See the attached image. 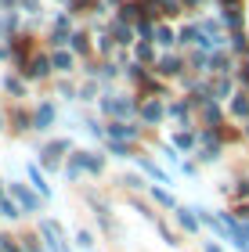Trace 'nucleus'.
<instances>
[{
    "instance_id": "nucleus-13",
    "label": "nucleus",
    "mask_w": 249,
    "mask_h": 252,
    "mask_svg": "<svg viewBox=\"0 0 249 252\" xmlns=\"http://www.w3.org/2000/svg\"><path fill=\"white\" fill-rule=\"evenodd\" d=\"M54 65H58V68H69L72 58H69V54H54Z\"/></svg>"
},
{
    "instance_id": "nucleus-12",
    "label": "nucleus",
    "mask_w": 249,
    "mask_h": 252,
    "mask_svg": "<svg viewBox=\"0 0 249 252\" xmlns=\"http://www.w3.org/2000/svg\"><path fill=\"white\" fill-rule=\"evenodd\" d=\"M76 242H80L83 249H90V245H94V238H90V231H80V234H76Z\"/></svg>"
},
{
    "instance_id": "nucleus-10",
    "label": "nucleus",
    "mask_w": 249,
    "mask_h": 252,
    "mask_svg": "<svg viewBox=\"0 0 249 252\" xmlns=\"http://www.w3.org/2000/svg\"><path fill=\"white\" fill-rule=\"evenodd\" d=\"M213 94H217V97H224V94H231V83H228V79H220V83L213 87Z\"/></svg>"
},
{
    "instance_id": "nucleus-14",
    "label": "nucleus",
    "mask_w": 249,
    "mask_h": 252,
    "mask_svg": "<svg viewBox=\"0 0 249 252\" xmlns=\"http://www.w3.org/2000/svg\"><path fill=\"white\" fill-rule=\"evenodd\" d=\"M0 209H4V216H7V220H15V216H18V213H15V205H11V202H4Z\"/></svg>"
},
{
    "instance_id": "nucleus-4",
    "label": "nucleus",
    "mask_w": 249,
    "mask_h": 252,
    "mask_svg": "<svg viewBox=\"0 0 249 252\" xmlns=\"http://www.w3.org/2000/svg\"><path fill=\"white\" fill-rule=\"evenodd\" d=\"M105 112H116V116H127V112H130V105H127V101H105Z\"/></svg>"
},
{
    "instance_id": "nucleus-1",
    "label": "nucleus",
    "mask_w": 249,
    "mask_h": 252,
    "mask_svg": "<svg viewBox=\"0 0 249 252\" xmlns=\"http://www.w3.org/2000/svg\"><path fill=\"white\" fill-rule=\"evenodd\" d=\"M15 198H18L22 205H26V209H40V198H36V194H29L22 184H15Z\"/></svg>"
},
{
    "instance_id": "nucleus-2",
    "label": "nucleus",
    "mask_w": 249,
    "mask_h": 252,
    "mask_svg": "<svg viewBox=\"0 0 249 252\" xmlns=\"http://www.w3.org/2000/svg\"><path fill=\"white\" fill-rule=\"evenodd\" d=\"M51 119H54V105H40V112H36V130H47Z\"/></svg>"
},
{
    "instance_id": "nucleus-3",
    "label": "nucleus",
    "mask_w": 249,
    "mask_h": 252,
    "mask_svg": "<svg viewBox=\"0 0 249 252\" xmlns=\"http://www.w3.org/2000/svg\"><path fill=\"white\" fill-rule=\"evenodd\" d=\"M177 220H180V227H184V231H199V220L191 216V209H177Z\"/></svg>"
},
{
    "instance_id": "nucleus-11",
    "label": "nucleus",
    "mask_w": 249,
    "mask_h": 252,
    "mask_svg": "<svg viewBox=\"0 0 249 252\" xmlns=\"http://www.w3.org/2000/svg\"><path fill=\"white\" fill-rule=\"evenodd\" d=\"M29 177H33V184H36V188H40V194H47V184H43V177L36 173V169H29Z\"/></svg>"
},
{
    "instance_id": "nucleus-16",
    "label": "nucleus",
    "mask_w": 249,
    "mask_h": 252,
    "mask_svg": "<svg viewBox=\"0 0 249 252\" xmlns=\"http://www.w3.org/2000/svg\"><path fill=\"white\" fill-rule=\"evenodd\" d=\"M206 252H220V245H213V242H206Z\"/></svg>"
},
{
    "instance_id": "nucleus-17",
    "label": "nucleus",
    "mask_w": 249,
    "mask_h": 252,
    "mask_svg": "<svg viewBox=\"0 0 249 252\" xmlns=\"http://www.w3.org/2000/svg\"><path fill=\"white\" fill-rule=\"evenodd\" d=\"M242 79H246V83H249V65H246V68H242Z\"/></svg>"
},
{
    "instance_id": "nucleus-15",
    "label": "nucleus",
    "mask_w": 249,
    "mask_h": 252,
    "mask_svg": "<svg viewBox=\"0 0 249 252\" xmlns=\"http://www.w3.org/2000/svg\"><path fill=\"white\" fill-rule=\"evenodd\" d=\"M155 36H159V43H170V40H174V32H170V29H159Z\"/></svg>"
},
{
    "instance_id": "nucleus-7",
    "label": "nucleus",
    "mask_w": 249,
    "mask_h": 252,
    "mask_svg": "<svg viewBox=\"0 0 249 252\" xmlns=\"http://www.w3.org/2000/svg\"><path fill=\"white\" fill-rule=\"evenodd\" d=\"M177 68H180V62H177V58H163V62H159V72H163V76H174Z\"/></svg>"
},
{
    "instance_id": "nucleus-8",
    "label": "nucleus",
    "mask_w": 249,
    "mask_h": 252,
    "mask_svg": "<svg viewBox=\"0 0 249 252\" xmlns=\"http://www.w3.org/2000/svg\"><path fill=\"white\" fill-rule=\"evenodd\" d=\"M231 112H235V116H249V97H235V105H231Z\"/></svg>"
},
{
    "instance_id": "nucleus-9",
    "label": "nucleus",
    "mask_w": 249,
    "mask_h": 252,
    "mask_svg": "<svg viewBox=\"0 0 249 252\" xmlns=\"http://www.w3.org/2000/svg\"><path fill=\"white\" fill-rule=\"evenodd\" d=\"M80 158H83V155H80ZM83 162H87V169H94V173H101V158H98V155H87Z\"/></svg>"
},
{
    "instance_id": "nucleus-18",
    "label": "nucleus",
    "mask_w": 249,
    "mask_h": 252,
    "mask_svg": "<svg viewBox=\"0 0 249 252\" xmlns=\"http://www.w3.org/2000/svg\"><path fill=\"white\" fill-rule=\"evenodd\" d=\"M242 216H246V220H249V205H246V209H242Z\"/></svg>"
},
{
    "instance_id": "nucleus-5",
    "label": "nucleus",
    "mask_w": 249,
    "mask_h": 252,
    "mask_svg": "<svg viewBox=\"0 0 249 252\" xmlns=\"http://www.w3.org/2000/svg\"><path fill=\"white\" fill-rule=\"evenodd\" d=\"M141 116L148 119V123H159V119H163V108H159V105L152 101V105H144V112H141Z\"/></svg>"
},
{
    "instance_id": "nucleus-6",
    "label": "nucleus",
    "mask_w": 249,
    "mask_h": 252,
    "mask_svg": "<svg viewBox=\"0 0 249 252\" xmlns=\"http://www.w3.org/2000/svg\"><path fill=\"white\" fill-rule=\"evenodd\" d=\"M108 137H134V130H130L127 123H112L108 126Z\"/></svg>"
}]
</instances>
